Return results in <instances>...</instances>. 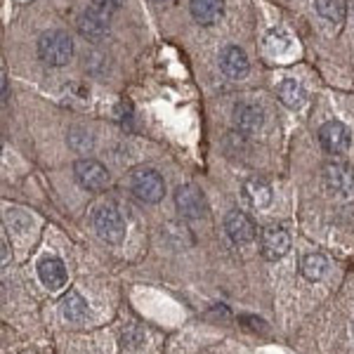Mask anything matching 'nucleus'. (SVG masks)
<instances>
[{"label": "nucleus", "instance_id": "1", "mask_svg": "<svg viewBox=\"0 0 354 354\" xmlns=\"http://www.w3.org/2000/svg\"><path fill=\"white\" fill-rule=\"evenodd\" d=\"M73 55V41L64 31H45L38 38V57L48 66H64Z\"/></svg>", "mask_w": 354, "mask_h": 354}, {"label": "nucleus", "instance_id": "2", "mask_svg": "<svg viewBox=\"0 0 354 354\" xmlns=\"http://www.w3.org/2000/svg\"><path fill=\"white\" fill-rule=\"evenodd\" d=\"M93 227L97 232V236L102 239V241L111 243V245H118L123 243L125 239V222L121 218V213H118L113 205L109 203H100L97 208L93 210Z\"/></svg>", "mask_w": 354, "mask_h": 354}, {"label": "nucleus", "instance_id": "3", "mask_svg": "<svg viewBox=\"0 0 354 354\" xmlns=\"http://www.w3.org/2000/svg\"><path fill=\"white\" fill-rule=\"evenodd\" d=\"M130 189L142 203H158L165 196V182L153 168H137L130 177Z\"/></svg>", "mask_w": 354, "mask_h": 354}, {"label": "nucleus", "instance_id": "4", "mask_svg": "<svg viewBox=\"0 0 354 354\" xmlns=\"http://www.w3.org/2000/svg\"><path fill=\"white\" fill-rule=\"evenodd\" d=\"M73 177H76V182L83 189L90 192H100L109 185V170L100 161H95V158H81V161H76V165H73Z\"/></svg>", "mask_w": 354, "mask_h": 354}, {"label": "nucleus", "instance_id": "5", "mask_svg": "<svg viewBox=\"0 0 354 354\" xmlns=\"http://www.w3.org/2000/svg\"><path fill=\"white\" fill-rule=\"evenodd\" d=\"M175 205H177V210H180L182 218H187V220H201L205 215V210H208V203H205L203 192L196 189L194 185L177 187Z\"/></svg>", "mask_w": 354, "mask_h": 354}, {"label": "nucleus", "instance_id": "6", "mask_svg": "<svg viewBox=\"0 0 354 354\" xmlns=\"http://www.w3.org/2000/svg\"><path fill=\"white\" fill-rule=\"evenodd\" d=\"M109 24H111V15L104 12V10L90 5V10H85L78 19V31L83 33L88 41H102V38L109 33Z\"/></svg>", "mask_w": 354, "mask_h": 354}, {"label": "nucleus", "instance_id": "7", "mask_svg": "<svg viewBox=\"0 0 354 354\" xmlns=\"http://www.w3.org/2000/svg\"><path fill=\"white\" fill-rule=\"evenodd\" d=\"M262 258L265 260H281L283 255L290 250V236L288 232L283 230V227L279 225H272V227H265V232H262Z\"/></svg>", "mask_w": 354, "mask_h": 354}, {"label": "nucleus", "instance_id": "8", "mask_svg": "<svg viewBox=\"0 0 354 354\" xmlns=\"http://www.w3.org/2000/svg\"><path fill=\"white\" fill-rule=\"evenodd\" d=\"M319 145H322L324 151L338 156V153L347 151V147H350V130L340 121L324 123L322 128H319Z\"/></svg>", "mask_w": 354, "mask_h": 354}, {"label": "nucleus", "instance_id": "9", "mask_svg": "<svg viewBox=\"0 0 354 354\" xmlns=\"http://www.w3.org/2000/svg\"><path fill=\"white\" fill-rule=\"evenodd\" d=\"M225 232H227V236L232 239V243H236V245H245L255 239L253 220H250L245 213H241V210H232V213L227 215Z\"/></svg>", "mask_w": 354, "mask_h": 354}, {"label": "nucleus", "instance_id": "10", "mask_svg": "<svg viewBox=\"0 0 354 354\" xmlns=\"http://www.w3.org/2000/svg\"><path fill=\"white\" fill-rule=\"evenodd\" d=\"M220 68L227 78H232V81H241V78L248 76L250 64H248V57H245V53L241 48L230 45V48H225L220 55Z\"/></svg>", "mask_w": 354, "mask_h": 354}, {"label": "nucleus", "instance_id": "11", "mask_svg": "<svg viewBox=\"0 0 354 354\" xmlns=\"http://www.w3.org/2000/svg\"><path fill=\"white\" fill-rule=\"evenodd\" d=\"M324 180L326 187L335 194H347L354 185V173L345 161H330L324 168Z\"/></svg>", "mask_w": 354, "mask_h": 354}, {"label": "nucleus", "instance_id": "12", "mask_svg": "<svg viewBox=\"0 0 354 354\" xmlns=\"http://www.w3.org/2000/svg\"><path fill=\"white\" fill-rule=\"evenodd\" d=\"M38 279L43 281L45 288L50 290H59L66 286V267L64 262L59 258H53V255H48V258H43L38 262Z\"/></svg>", "mask_w": 354, "mask_h": 354}, {"label": "nucleus", "instance_id": "13", "mask_svg": "<svg viewBox=\"0 0 354 354\" xmlns=\"http://www.w3.org/2000/svg\"><path fill=\"white\" fill-rule=\"evenodd\" d=\"M234 125L241 130L243 135H253L262 128V111L255 104L248 102H239L234 106Z\"/></svg>", "mask_w": 354, "mask_h": 354}, {"label": "nucleus", "instance_id": "14", "mask_svg": "<svg viewBox=\"0 0 354 354\" xmlns=\"http://www.w3.org/2000/svg\"><path fill=\"white\" fill-rule=\"evenodd\" d=\"M225 0H189V12L201 26H210L220 19Z\"/></svg>", "mask_w": 354, "mask_h": 354}, {"label": "nucleus", "instance_id": "15", "mask_svg": "<svg viewBox=\"0 0 354 354\" xmlns=\"http://www.w3.org/2000/svg\"><path fill=\"white\" fill-rule=\"evenodd\" d=\"M243 194H245V198H248V203L253 205V208H260V210L270 208V203H272V187L267 185L265 180H260V177H253V180L245 182Z\"/></svg>", "mask_w": 354, "mask_h": 354}, {"label": "nucleus", "instance_id": "16", "mask_svg": "<svg viewBox=\"0 0 354 354\" xmlns=\"http://www.w3.org/2000/svg\"><path fill=\"white\" fill-rule=\"evenodd\" d=\"M59 310L64 314V319H68V322H73V324L88 319V302H85V298H81L78 290H68L59 302Z\"/></svg>", "mask_w": 354, "mask_h": 354}, {"label": "nucleus", "instance_id": "17", "mask_svg": "<svg viewBox=\"0 0 354 354\" xmlns=\"http://www.w3.org/2000/svg\"><path fill=\"white\" fill-rule=\"evenodd\" d=\"M277 95L288 109H300V106L305 104V90H302V85L298 81H293V78H286V81L279 83Z\"/></svg>", "mask_w": 354, "mask_h": 354}, {"label": "nucleus", "instance_id": "18", "mask_svg": "<svg viewBox=\"0 0 354 354\" xmlns=\"http://www.w3.org/2000/svg\"><path fill=\"white\" fill-rule=\"evenodd\" d=\"M328 270V260L324 258V255H319V253H310V255H305L300 262V272H302V277L307 279V281H319V279L326 274Z\"/></svg>", "mask_w": 354, "mask_h": 354}, {"label": "nucleus", "instance_id": "19", "mask_svg": "<svg viewBox=\"0 0 354 354\" xmlns=\"http://www.w3.org/2000/svg\"><path fill=\"white\" fill-rule=\"evenodd\" d=\"M317 12L330 24H340L345 19L347 3L345 0H317Z\"/></svg>", "mask_w": 354, "mask_h": 354}, {"label": "nucleus", "instance_id": "20", "mask_svg": "<svg viewBox=\"0 0 354 354\" xmlns=\"http://www.w3.org/2000/svg\"><path fill=\"white\" fill-rule=\"evenodd\" d=\"M68 145L76 151H88L90 147H93V137L88 133H83V130H73V133L68 135Z\"/></svg>", "mask_w": 354, "mask_h": 354}, {"label": "nucleus", "instance_id": "21", "mask_svg": "<svg viewBox=\"0 0 354 354\" xmlns=\"http://www.w3.org/2000/svg\"><path fill=\"white\" fill-rule=\"evenodd\" d=\"M93 5H95V8H100V10H104V12L113 15L123 5V0H93Z\"/></svg>", "mask_w": 354, "mask_h": 354}, {"label": "nucleus", "instance_id": "22", "mask_svg": "<svg viewBox=\"0 0 354 354\" xmlns=\"http://www.w3.org/2000/svg\"><path fill=\"white\" fill-rule=\"evenodd\" d=\"M0 245H3V262H8V236H5V232L0 234Z\"/></svg>", "mask_w": 354, "mask_h": 354}, {"label": "nucleus", "instance_id": "23", "mask_svg": "<svg viewBox=\"0 0 354 354\" xmlns=\"http://www.w3.org/2000/svg\"><path fill=\"white\" fill-rule=\"evenodd\" d=\"M0 85H3V104H5V102H8V76H5V73H3V78H0Z\"/></svg>", "mask_w": 354, "mask_h": 354}, {"label": "nucleus", "instance_id": "24", "mask_svg": "<svg viewBox=\"0 0 354 354\" xmlns=\"http://www.w3.org/2000/svg\"><path fill=\"white\" fill-rule=\"evenodd\" d=\"M153 3H165V0H153Z\"/></svg>", "mask_w": 354, "mask_h": 354}]
</instances>
